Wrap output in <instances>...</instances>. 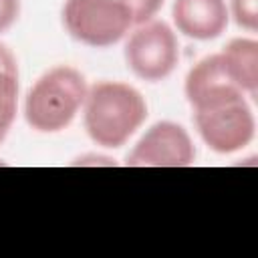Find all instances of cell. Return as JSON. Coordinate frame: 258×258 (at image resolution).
Wrapping results in <instances>:
<instances>
[{
  "instance_id": "2",
  "label": "cell",
  "mask_w": 258,
  "mask_h": 258,
  "mask_svg": "<svg viewBox=\"0 0 258 258\" xmlns=\"http://www.w3.org/2000/svg\"><path fill=\"white\" fill-rule=\"evenodd\" d=\"M89 85L81 71L58 64L44 71L24 97V119L38 133L67 129L83 109Z\"/></svg>"
},
{
  "instance_id": "7",
  "label": "cell",
  "mask_w": 258,
  "mask_h": 258,
  "mask_svg": "<svg viewBox=\"0 0 258 258\" xmlns=\"http://www.w3.org/2000/svg\"><path fill=\"white\" fill-rule=\"evenodd\" d=\"M183 93L191 109H202L224 99L244 95L224 69L220 54H210L198 60L185 75Z\"/></svg>"
},
{
  "instance_id": "14",
  "label": "cell",
  "mask_w": 258,
  "mask_h": 258,
  "mask_svg": "<svg viewBox=\"0 0 258 258\" xmlns=\"http://www.w3.org/2000/svg\"><path fill=\"white\" fill-rule=\"evenodd\" d=\"M0 71H6V73H14L18 75V62H16V56L12 54V50L0 42Z\"/></svg>"
},
{
  "instance_id": "13",
  "label": "cell",
  "mask_w": 258,
  "mask_h": 258,
  "mask_svg": "<svg viewBox=\"0 0 258 258\" xmlns=\"http://www.w3.org/2000/svg\"><path fill=\"white\" fill-rule=\"evenodd\" d=\"M20 16V0H0V32L12 28Z\"/></svg>"
},
{
  "instance_id": "1",
  "label": "cell",
  "mask_w": 258,
  "mask_h": 258,
  "mask_svg": "<svg viewBox=\"0 0 258 258\" xmlns=\"http://www.w3.org/2000/svg\"><path fill=\"white\" fill-rule=\"evenodd\" d=\"M87 135L105 149H117L137 133L147 119L143 95L121 81H97L89 85L83 103Z\"/></svg>"
},
{
  "instance_id": "3",
  "label": "cell",
  "mask_w": 258,
  "mask_h": 258,
  "mask_svg": "<svg viewBox=\"0 0 258 258\" xmlns=\"http://www.w3.org/2000/svg\"><path fill=\"white\" fill-rule=\"evenodd\" d=\"M62 24L75 40L95 48L117 44L133 28L121 0H64Z\"/></svg>"
},
{
  "instance_id": "15",
  "label": "cell",
  "mask_w": 258,
  "mask_h": 258,
  "mask_svg": "<svg viewBox=\"0 0 258 258\" xmlns=\"http://www.w3.org/2000/svg\"><path fill=\"white\" fill-rule=\"evenodd\" d=\"M4 137H6V133H0V143L4 141Z\"/></svg>"
},
{
  "instance_id": "9",
  "label": "cell",
  "mask_w": 258,
  "mask_h": 258,
  "mask_svg": "<svg viewBox=\"0 0 258 258\" xmlns=\"http://www.w3.org/2000/svg\"><path fill=\"white\" fill-rule=\"evenodd\" d=\"M226 73L246 97H256L258 91V42L254 38H232L218 52Z\"/></svg>"
},
{
  "instance_id": "8",
  "label": "cell",
  "mask_w": 258,
  "mask_h": 258,
  "mask_svg": "<svg viewBox=\"0 0 258 258\" xmlns=\"http://www.w3.org/2000/svg\"><path fill=\"white\" fill-rule=\"evenodd\" d=\"M171 18L183 36L214 40L226 30L230 14L226 0H173Z\"/></svg>"
},
{
  "instance_id": "5",
  "label": "cell",
  "mask_w": 258,
  "mask_h": 258,
  "mask_svg": "<svg viewBox=\"0 0 258 258\" xmlns=\"http://www.w3.org/2000/svg\"><path fill=\"white\" fill-rule=\"evenodd\" d=\"M196 129L202 141L216 153H236L252 143L256 119L246 95L194 109Z\"/></svg>"
},
{
  "instance_id": "10",
  "label": "cell",
  "mask_w": 258,
  "mask_h": 258,
  "mask_svg": "<svg viewBox=\"0 0 258 258\" xmlns=\"http://www.w3.org/2000/svg\"><path fill=\"white\" fill-rule=\"evenodd\" d=\"M18 109V75L0 71V133H8Z\"/></svg>"
},
{
  "instance_id": "6",
  "label": "cell",
  "mask_w": 258,
  "mask_h": 258,
  "mask_svg": "<svg viewBox=\"0 0 258 258\" xmlns=\"http://www.w3.org/2000/svg\"><path fill=\"white\" fill-rule=\"evenodd\" d=\"M196 161L189 133L173 121L153 123L127 155L129 167H187Z\"/></svg>"
},
{
  "instance_id": "11",
  "label": "cell",
  "mask_w": 258,
  "mask_h": 258,
  "mask_svg": "<svg viewBox=\"0 0 258 258\" xmlns=\"http://www.w3.org/2000/svg\"><path fill=\"white\" fill-rule=\"evenodd\" d=\"M228 14L240 28L248 32L258 30V0H230Z\"/></svg>"
},
{
  "instance_id": "12",
  "label": "cell",
  "mask_w": 258,
  "mask_h": 258,
  "mask_svg": "<svg viewBox=\"0 0 258 258\" xmlns=\"http://www.w3.org/2000/svg\"><path fill=\"white\" fill-rule=\"evenodd\" d=\"M121 4L129 10L133 26H137V24L155 20V16L163 8L165 0H121Z\"/></svg>"
},
{
  "instance_id": "4",
  "label": "cell",
  "mask_w": 258,
  "mask_h": 258,
  "mask_svg": "<svg viewBox=\"0 0 258 258\" xmlns=\"http://www.w3.org/2000/svg\"><path fill=\"white\" fill-rule=\"evenodd\" d=\"M123 56L135 77L157 83L175 71L179 62V42L169 24L149 20L129 30Z\"/></svg>"
}]
</instances>
